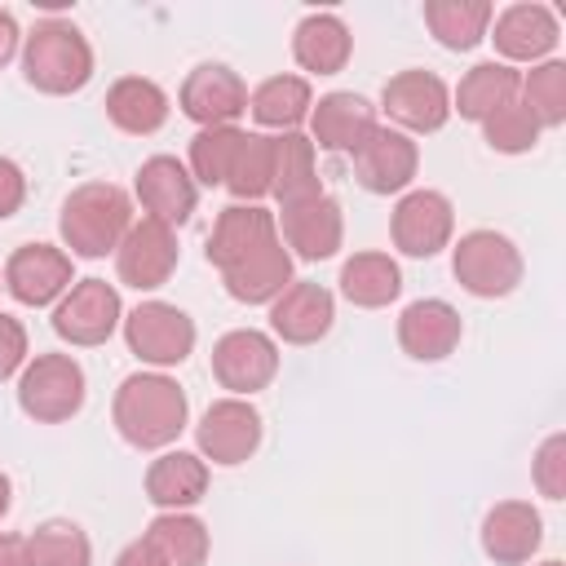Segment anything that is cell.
I'll use <instances>...</instances> for the list:
<instances>
[{"label": "cell", "instance_id": "9", "mask_svg": "<svg viewBox=\"0 0 566 566\" xmlns=\"http://www.w3.org/2000/svg\"><path fill=\"white\" fill-rule=\"evenodd\" d=\"M212 376H217L221 389H230V398L261 394L279 376V345H274V336H265L256 327H234V332L217 336V345H212Z\"/></svg>", "mask_w": 566, "mask_h": 566}, {"label": "cell", "instance_id": "21", "mask_svg": "<svg viewBox=\"0 0 566 566\" xmlns=\"http://www.w3.org/2000/svg\"><path fill=\"white\" fill-rule=\"evenodd\" d=\"M544 544V517L526 500H500L482 517V553L495 566H526Z\"/></svg>", "mask_w": 566, "mask_h": 566}, {"label": "cell", "instance_id": "16", "mask_svg": "<svg viewBox=\"0 0 566 566\" xmlns=\"http://www.w3.org/2000/svg\"><path fill=\"white\" fill-rule=\"evenodd\" d=\"M274 226H279L283 248L292 256H301V261H327L345 243V212H340V203L327 190L314 195V199H305V203L279 208V221Z\"/></svg>", "mask_w": 566, "mask_h": 566}, {"label": "cell", "instance_id": "29", "mask_svg": "<svg viewBox=\"0 0 566 566\" xmlns=\"http://www.w3.org/2000/svg\"><path fill=\"white\" fill-rule=\"evenodd\" d=\"M402 292V270L389 252H354L340 265V296L358 310H385Z\"/></svg>", "mask_w": 566, "mask_h": 566}, {"label": "cell", "instance_id": "42", "mask_svg": "<svg viewBox=\"0 0 566 566\" xmlns=\"http://www.w3.org/2000/svg\"><path fill=\"white\" fill-rule=\"evenodd\" d=\"M115 566H168V562H164L146 539H133V544H124V548H119Z\"/></svg>", "mask_w": 566, "mask_h": 566}, {"label": "cell", "instance_id": "34", "mask_svg": "<svg viewBox=\"0 0 566 566\" xmlns=\"http://www.w3.org/2000/svg\"><path fill=\"white\" fill-rule=\"evenodd\" d=\"M270 186H274V137L243 133L226 172V190L234 195V203H256L270 195Z\"/></svg>", "mask_w": 566, "mask_h": 566}, {"label": "cell", "instance_id": "13", "mask_svg": "<svg viewBox=\"0 0 566 566\" xmlns=\"http://www.w3.org/2000/svg\"><path fill=\"white\" fill-rule=\"evenodd\" d=\"M349 159H354V181H358L367 195H402V190L416 181L420 146H416L407 133L376 124Z\"/></svg>", "mask_w": 566, "mask_h": 566}, {"label": "cell", "instance_id": "15", "mask_svg": "<svg viewBox=\"0 0 566 566\" xmlns=\"http://www.w3.org/2000/svg\"><path fill=\"white\" fill-rule=\"evenodd\" d=\"M133 195L142 203V212L168 230L186 226L195 203H199V186L190 177V168L177 155H150L142 159L137 177H133Z\"/></svg>", "mask_w": 566, "mask_h": 566}, {"label": "cell", "instance_id": "8", "mask_svg": "<svg viewBox=\"0 0 566 566\" xmlns=\"http://www.w3.org/2000/svg\"><path fill=\"white\" fill-rule=\"evenodd\" d=\"M455 234V208L442 190H402L389 212V239L402 256H438Z\"/></svg>", "mask_w": 566, "mask_h": 566}, {"label": "cell", "instance_id": "2", "mask_svg": "<svg viewBox=\"0 0 566 566\" xmlns=\"http://www.w3.org/2000/svg\"><path fill=\"white\" fill-rule=\"evenodd\" d=\"M22 75L35 93L66 97L93 80V44L66 18H44L22 40Z\"/></svg>", "mask_w": 566, "mask_h": 566}, {"label": "cell", "instance_id": "18", "mask_svg": "<svg viewBox=\"0 0 566 566\" xmlns=\"http://www.w3.org/2000/svg\"><path fill=\"white\" fill-rule=\"evenodd\" d=\"M177 106L186 119H195L199 128H217V124H234L248 111V84L239 80V71H230L226 62H199L177 93Z\"/></svg>", "mask_w": 566, "mask_h": 566}, {"label": "cell", "instance_id": "6", "mask_svg": "<svg viewBox=\"0 0 566 566\" xmlns=\"http://www.w3.org/2000/svg\"><path fill=\"white\" fill-rule=\"evenodd\" d=\"M124 340L128 354H137L146 367L164 371V367H181L195 354V318L168 301H142L137 310L124 314Z\"/></svg>", "mask_w": 566, "mask_h": 566}, {"label": "cell", "instance_id": "25", "mask_svg": "<svg viewBox=\"0 0 566 566\" xmlns=\"http://www.w3.org/2000/svg\"><path fill=\"white\" fill-rule=\"evenodd\" d=\"M168 93L146 80V75H119L111 88H106V119L119 128V133H133V137H150L168 124Z\"/></svg>", "mask_w": 566, "mask_h": 566}, {"label": "cell", "instance_id": "30", "mask_svg": "<svg viewBox=\"0 0 566 566\" xmlns=\"http://www.w3.org/2000/svg\"><path fill=\"white\" fill-rule=\"evenodd\" d=\"M270 195L279 199V208L323 195L318 164H314V142L301 128L274 137V186H270Z\"/></svg>", "mask_w": 566, "mask_h": 566}, {"label": "cell", "instance_id": "41", "mask_svg": "<svg viewBox=\"0 0 566 566\" xmlns=\"http://www.w3.org/2000/svg\"><path fill=\"white\" fill-rule=\"evenodd\" d=\"M22 199H27V177H22V168L0 155V221L13 217V212L22 208Z\"/></svg>", "mask_w": 566, "mask_h": 566}, {"label": "cell", "instance_id": "1", "mask_svg": "<svg viewBox=\"0 0 566 566\" xmlns=\"http://www.w3.org/2000/svg\"><path fill=\"white\" fill-rule=\"evenodd\" d=\"M111 420L119 429V438L137 451H164L181 438L186 420H190V402L186 389L164 376V371H133L119 380L115 402H111Z\"/></svg>", "mask_w": 566, "mask_h": 566}, {"label": "cell", "instance_id": "11", "mask_svg": "<svg viewBox=\"0 0 566 566\" xmlns=\"http://www.w3.org/2000/svg\"><path fill=\"white\" fill-rule=\"evenodd\" d=\"M380 111L398 124V133H438L451 119V88L433 71H398L380 88Z\"/></svg>", "mask_w": 566, "mask_h": 566}, {"label": "cell", "instance_id": "32", "mask_svg": "<svg viewBox=\"0 0 566 566\" xmlns=\"http://www.w3.org/2000/svg\"><path fill=\"white\" fill-rule=\"evenodd\" d=\"M491 18H495V9L486 0H429L424 4V27L451 53L478 49L491 31Z\"/></svg>", "mask_w": 566, "mask_h": 566}, {"label": "cell", "instance_id": "37", "mask_svg": "<svg viewBox=\"0 0 566 566\" xmlns=\"http://www.w3.org/2000/svg\"><path fill=\"white\" fill-rule=\"evenodd\" d=\"M243 142V128L234 124H217V128H199L190 137V177L195 186H226V172H230V159Z\"/></svg>", "mask_w": 566, "mask_h": 566}, {"label": "cell", "instance_id": "43", "mask_svg": "<svg viewBox=\"0 0 566 566\" xmlns=\"http://www.w3.org/2000/svg\"><path fill=\"white\" fill-rule=\"evenodd\" d=\"M18 44H22V31H18L13 13L0 9V66H9V62L18 57Z\"/></svg>", "mask_w": 566, "mask_h": 566}, {"label": "cell", "instance_id": "33", "mask_svg": "<svg viewBox=\"0 0 566 566\" xmlns=\"http://www.w3.org/2000/svg\"><path fill=\"white\" fill-rule=\"evenodd\" d=\"M168 566H203L208 562V526L195 513H155L142 535Z\"/></svg>", "mask_w": 566, "mask_h": 566}, {"label": "cell", "instance_id": "23", "mask_svg": "<svg viewBox=\"0 0 566 566\" xmlns=\"http://www.w3.org/2000/svg\"><path fill=\"white\" fill-rule=\"evenodd\" d=\"M270 239H279L274 212H265L261 203H230V208L217 212L203 252H208V261L226 274V270H234L243 256H252L256 248H265Z\"/></svg>", "mask_w": 566, "mask_h": 566}, {"label": "cell", "instance_id": "10", "mask_svg": "<svg viewBox=\"0 0 566 566\" xmlns=\"http://www.w3.org/2000/svg\"><path fill=\"white\" fill-rule=\"evenodd\" d=\"M261 433H265L261 411H256L248 398H217V402L199 416V424H195L199 455L212 460V464H226V469L252 460L256 447H261Z\"/></svg>", "mask_w": 566, "mask_h": 566}, {"label": "cell", "instance_id": "19", "mask_svg": "<svg viewBox=\"0 0 566 566\" xmlns=\"http://www.w3.org/2000/svg\"><path fill=\"white\" fill-rule=\"evenodd\" d=\"M336 323V296L323 283L292 279L283 296L270 301V332L287 345H314L332 332Z\"/></svg>", "mask_w": 566, "mask_h": 566}, {"label": "cell", "instance_id": "22", "mask_svg": "<svg viewBox=\"0 0 566 566\" xmlns=\"http://www.w3.org/2000/svg\"><path fill=\"white\" fill-rule=\"evenodd\" d=\"M371 128H376V106L363 93L336 88V93H323L310 106V142H314V150L354 155Z\"/></svg>", "mask_w": 566, "mask_h": 566}, {"label": "cell", "instance_id": "24", "mask_svg": "<svg viewBox=\"0 0 566 566\" xmlns=\"http://www.w3.org/2000/svg\"><path fill=\"white\" fill-rule=\"evenodd\" d=\"M142 486L159 513H186L208 495V460L195 451H164L150 460Z\"/></svg>", "mask_w": 566, "mask_h": 566}, {"label": "cell", "instance_id": "47", "mask_svg": "<svg viewBox=\"0 0 566 566\" xmlns=\"http://www.w3.org/2000/svg\"><path fill=\"white\" fill-rule=\"evenodd\" d=\"M0 287H4V274H0Z\"/></svg>", "mask_w": 566, "mask_h": 566}, {"label": "cell", "instance_id": "7", "mask_svg": "<svg viewBox=\"0 0 566 566\" xmlns=\"http://www.w3.org/2000/svg\"><path fill=\"white\" fill-rule=\"evenodd\" d=\"M119 323H124V301H119V287L106 279H80L53 305V332L80 349L106 345Z\"/></svg>", "mask_w": 566, "mask_h": 566}, {"label": "cell", "instance_id": "27", "mask_svg": "<svg viewBox=\"0 0 566 566\" xmlns=\"http://www.w3.org/2000/svg\"><path fill=\"white\" fill-rule=\"evenodd\" d=\"M354 53V35L336 13H305L292 31V57L310 75H336L345 71Z\"/></svg>", "mask_w": 566, "mask_h": 566}, {"label": "cell", "instance_id": "31", "mask_svg": "<svg viewBox=\"0 0 566 566\" xmlns=\"http://www.w3.org/2000/svg\"><path fill=\"white\" fill-rule=\"evenodd\" d=\"M522 71H513L509 62H478L473 71H464V80L451 93V111H460V119L482 124L491 111H500L504 102L517 97Z\"/></svg>", "mask_w": 566, "mask_h": 566}, {"label": "cell", "instance_id": "45", "mask_svg": "<svg viewBox=\"0 0 566 566\" xmlns=\"http://www.w3.org/2000/svg\"><path fill=\"white\" fill-rule=\"evenodd\" d=\"M9 504H13V482H9V473L0 469V522H4V513H9Z\"/></svg>", "mask_w": 566, "mask_h": 566}, {"label": "cell", "instance_id": "36", "mask_svg": "<svg viewBox=\"0 0 566 566\" xmlns=\"http://www.w3.org/2000/svg\"><path fill=\"white\" fill-rule=\"evenodd\" d=\"M31 548V566H93V544L88 535L66 522V517H49L27 535Z\"/></svg>", "mask_w": 566, "mask_h": 566}, {"label": "cell", "instance_id": "3", "mask_svg": "<svg viewBox=\"0 0 566 566\" xmlns=\"http://www.w3.org/2000/svg\"><path fill=\"white\" fill-rule=\"evenodd\" d=\"M133 226V199L115 181H84L62 199L57 234L71 248V256H106L119 248V239Z\"/></svg>", "mask_w": 566, "mask_h": 566}, {"label": "cell", "instance_id": "38", "mask_svg": "<svg viewBox=\"0 0 566 566\" xmlns=\"http://www.w3.org/2000/svg\"><path fill=\"white\" fill-rule=\"evenodd\" d=\"M482 137H486V146L500 150V155H526V150H535V142H539V124H535V115L513 97V102H504L500 111H491V115L482 119Z\"/></svg>", "mask_w": 566, "mask_h": 566}, {"label": "cell", "instance_id": "35", "mask_svg": "<svg viewBox=\"0 0 566 566\" xmlns=\"http://www.w3.org/2000/svg\"><path fill=\"white\" fill-rule=\"evenodd\" d=\"M517 102L535 115L539 128H562L566 124V62L548 57V62H535L522 84H517Z\"/></svg>", "mask_w": 566, "mask_h": 566}, {"label": "cell", "instance_id": "46", "mask_svg": "<svg viewBox=\"0 0 566 566\" xmlns=\"http://www.w3.org/2000/svg\"><path fill=\"white\" fill-rule=\"evenodd\" d=\"M539 566H562V562H557V557H548V562H539Z\"/></svg>", "mask_w": 566, "mask_h": 566}, {"label": "cell", "instance_id": "26", "mask_svg": "<svg viewBox=\"0 0 566 566\" xmlns=\"http://www.w3.org/2000/svg\"><path fill=\"white\" fill-rule=\"evenodd\" d=\"M221 283L239 305H270L292 283V252L283 248V239H270L265 248L243 256L234 270H226Z\"/></svg>", "mask_w": 566, "mask_h": 566}, {"label": "cell", "instance_id": "28", "mask_svg": "<svg viewBox=\"0 0 566 566\" xmlns=\"http://www.w3.org/2000/svg\"><path fill=\"white\" fill-rule=\"evenodd\" d=\"M310 106H314V88L305 75H270L248 93L252 119L279 133H296L310 119Z\"/></svg>", "mask_w": 566, "mask_h": 566}, {"label": "cell", "instance_id": "5", "mask_svg": "<svg viewBox=\"0 0 566 566\" xmlns=\"http://www.w3.org/2000/svg\"><path fill=\"white\" fill-rule=\"evenodd\" d=\"M522 252L509 234L500 230H469L460 234V243L451 248V274L469 296L495 301L509 296L522 283Z\"/></svg>", "mask_w": 566, "mask_h": 566}, {"label": "cell", "instance_id": "39", "mask_svg": "<svg viewBox=\"0 0 566 566\" xmlns=\"http://www.w3.org/2000/svg\"><path fill=\"white\" fill-rule=\"evenodd\" d=\"M531 478L539 486V495L548 500H566V433H548L531 460Z\"/></svg>", "mask_w": 566, "mask_h": 566}, {"label": "cell", "instance_id": "12", "mask_svg": "<svg viewBox=\"0 0 566 566\" xmlns=\"http://www.w3.org/2000/svg\"><path fill=\"white\" fill-rule=\"evenodd\" d=\"M181 261V248H177V230L142 217L128 226V234L119 239L115 248V274L124 287H137V292H155L172 279Z\"/></svg>", "mask_w": 566, "mask_h": 566}, {"label": "cell", "instance_id": "4", "mask_svg": "<svg viewBox=\"0 0 566 566\" xmlns=\"http://www.w3.org/2000/svg\"><path fill=\"white\" fill-rule=\"evenodd\" d=\"M84 398H88V380L71 354H35L18 376V407L35 424H62L80 416Z\"/></svg>", "mask_w": 566, "mask_h": 566}, {"label": "cell", "instance_id": "20", "mask_svg": "<svg viewBox=\"0 0 566 566\" xmlns=\"http://www.w3.org/2000/svg\"><path fill=\"white\" fill-rule=\"evenodd\" d=\"M464 336V323H460V310L442 296H424V301H411L402 314H398V345L407 358L416 363H442L447 354H455Z\"/></svg>", "mask_w": 566, "mask_h": 566}, {"label": "cell", "instance_id": "17", "mask_svg": "<svg viewBox=\"0 0 566 566\" xmlns=\"http://www.w3.org/2000/svg\"><path fill=\"white\" fill-rule=\"evenodd\" d=\"M495 27L486 31V40L495 44L500 62H548V53L557 49L562 40V27H557V13L548 4H535V0H522V4H509L491 18Z\"/></svg>", "mask_w": 566, "mask_h": 566}, {"label": "cell", "instance_id": "14", "mask_svg": "<svg viewBox=\"0 0 566 566\" xmlns=\"http://www.w3.org/2000/svg\"><path fill=\"white\" fill-rule=\"evenodd\" d=\"M71 252L53 248V243H22L9 252L4 261V292L18 305L44 310L53 301H62L71 292Z\"/></svg>", "mask_w": 566, "mask_h": 566}, {"label": "cell", "instance_id": "44", "mask_svg": "<svg viewBox=\"0 0 566 566\" xmlns=\"http://www.w3.org/2000/svg\"><path fill=\"white\" fill-rule=\"evenodd\" d=\"M0 566H31L27 535H0Z\"/></svg>", "mask_w": 566, "mask_h": 566}, {"label": "cell", "instance_id": "40", "mask_svg": "<svg viewBox=\"0 0 566 566\" xmlns=\"http://www.w3.org/2000/svg\"><path fill=\"white\" fill-rule=\"evenodd\" d=\"M27 367V327L0 310V385Z\"/></svg>", "mask_w": 566, "mask_h": 566}]
</instances>
